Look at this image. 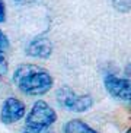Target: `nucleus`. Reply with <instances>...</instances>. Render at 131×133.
<instances>
[{
	"mask_svg": "<svg viewBox=\"0 0 131 133\" xmlns=\"http://www.w3.org/2000/svg\"><path fill=\"white\" fill-rule=\"evenodd\" d=\"M10 47V43H9V38L6 37V34H4L2 29H0V50H8V48Z\"/></svg>",
	"mask_w": 131,
	"mask_h": 133,
	"instance_id": "10",
	"label": "nucleus"
},
{
	"mask_svg": "<svg viewBox=\"0 0 131 133\" xmlns=\"http://www.w3.org/2000/svg\"><path fill=\"white\" fill-rule=\"evenodd\" d=\"M26 114V105L23 101L15 97H9L3 101V105L0 110V120L3 124H13L22 120Z\"/></svg>",
	"mask_w": 131,
	"mask_h": 133,
	"instance_id": "5",
	"label": "nucleus"
},
{
	"mask_svg": "<svg viewBox=\"0 0 131 133\" xmlns=\"http://www.w3.org/2000/svg\"><path fill=\"white\" fill-rule=\"evenodd\" d=\"M124 73H125V78L131 79V63H128L127 66H125V69H124Z\"/></svg>",
	"mask_w": 131,
	"mask_h": 133,
	"instance_id": "12",
	"label": "nucleus"
},
{
	"mask_svg": "<svg viewBox=\"0 0 131 133\" xmlns=\"http://www.w3.org/2000/svg\"><path fill=\"white\" fill-rule=\"evenodd\" d=\"M63 130H64V133H99L98 130L90 127L88 123L79 120V118L67 121V123L63 126Z\"/></svg>",
	"mask_w": 131,
	"mask_h": 133,
	"instance_id": "7",
	"label": "nucleus"
},
{
	"mask_svg": "<svg viewBox=\"0 0 131 133\" xmlns=\"http://www.w3.org/2000/svg\"><path fill=\"white\" fill-rule=\"evenodd\" d=\"M15 3H18V4H31V3H34V2H37V0H13Z\"/></svg>",
	"mask_w": 131,
	"mask_h": 133,
	"instance_id": "13",
	"label": "nucleus"
},
{
	"mask_svg": "<svg viewBox=\"0 0 131 133\" xmlns=\"http://www.w3.org/2000/svg\"><path fill=\"white\" fill-rule=\"evenodd\" d=\"M25 53L29 57L47 60V59H50V56L53 54V43H51V39L48 37L38 35L28 43L26 48H25Z\"/></svg>",
	"mask_w": 131,
	"mask_h": 133,
	"instance_id": "6",
	"label": "nucleus"
},
{
	"mask_svg": "<svg viewBox=\"0 0 131 133\" xmlns=\"http://www.w3.org/2000/svg\"><path fill=\"white\" fill-rule=\"evenodd\" d=\"M104 86L111 97L125 102L131 101V79L106 75L104 79Z\"/></svg>",
	"mask_w": 131,
	"mask_h": 133,
	"instance_id": "4",
	"label": "nucleus"
},
{
	"mask_svg": "<svg viewBox=\"0 0 131 133\" xmlns=\"http://www.w3.org/2000/svg\"><path fill=\"white\" fill-rule=\"evenodd\" d=\"M55 120H57L55 110L50 107V104L44 99H38L29 110L25 118V126L22 127L20 133H44L54 124Z\"/></svg>",
	"mask_w": 131,
	"mask_h": 133,
	"instance_id": "2",
	"label": "nucleus"
},
{
	"mask_svg": "<svg viewBox=\"0 0 131 133\" xmlns=\"http://www.w3.org/2000/svg\"><path fill=\"white\" fill-rule=\"evenodd\" d=\"M125 133H131V127H130V129H128V130H127V132H125Z\"/></svg>",
	"mask_w": 131,
	"mask_h": 133,
	"instance_id": "14",
	"label": "nucleus"
},
{
	"mask_svg": "<svg viewBox=\"0 0 131 133\" xmlns=\"http://www.w3.org/2000/svg\"><path fill=\"white\" fill-rule=\"evenodd\" d=\"M9 70V63L3 50H0V78H3Z\"/></svg>",
	"mask_w": 131,
	"mask_h": 133,
	"instance_id": "9",
	"label": "nucleus"
},
{
	"mask_svg": "<svg viewBox=\"0 0 131 133\" xmlns=\"http://www.w3.org/2000/svg\"><path fill=\"white\" fill-rule=\"evenodd\" d=\"M4 21H6V6L3 0H0V24H3Z\"/></svg>",
	"mask_w": 131,
	"mask_h": 133,
	"instance_id": "11",
	"label": "nucleus"
},
{
	"mask_svg": "<svg viewBox=\"0 0 131 133\" xmlns=\"http://www.w3.org/2000/svg\"><path fill=\"white\" fill-rule=\"evenodd\" d=\"M112 8L120 13L131 12V0H112Z\"/></svg>",
	"mask_w": 131,
	"mask_h": 133,
	"instance_id": "8",
	"label": "nucleus"
},
{
	"mask_svg": "<svg viewBox=\"0 0 131 133\" xmlns=\"http://www.w3.org/2000/svg\"><path fill=\"white\" fill-rule=\"evenodd\" d=\"M55 99L63 110L71 113H85L93 107V98L89 94L79 95L69 86H61L55 92Z\"/></svg>",
	"mask_w": 131,
	"mask_h": 133,
	"instance_id": "3",
	"label": "nucleus"
},
{
	"mask_svg": "<svg viewBox=\"0 0 131 133\" xmlns=\"http://www.w3.org/2000/svg\"><path fill=\"white\" fill-rule=\"evenodd\" d=\"M130 110H131V101H130Z\"/></svg>",
	"mask_w": 131,
	"mask_h": 133,
	"instance_id": "15",
	"label": "nucleus"
},
{
	"mask_svg": "<svg viewBox=\"0 0 131 133\" xmlns=\"http://www.w3.org/2000/svg\"><path fill=\"white\" fill-rule=\"evenodd\" d=\"M12 79L16 88L28 97L45 95L54 83V79L50 72L32 63H25L18 66L13 72Z\"/></svg>",
	"mask_w": 131,
	"mask_h": 133,
	"instance_id": "1",
	"label": "nucleus"
}]
</instances>
